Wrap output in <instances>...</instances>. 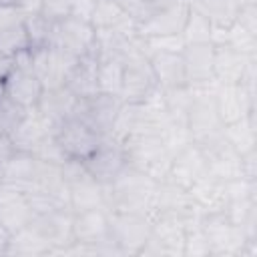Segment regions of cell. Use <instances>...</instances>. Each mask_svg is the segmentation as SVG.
I'll use <instances>...</instances> for the list:
<instances>
[{"label":"cell","mask_w":257,"mask_h":257,"mask_svg":"<svg viewBox=\"0 0 257 257\" xmlns=\"http://www.w3.org/2000/svg\"><path fill=\"white\" fill-rule=\"evenodd\" d=\"M185 225L173 217H155L151 221V233L139 255L151 257H183Z\"/></svg>","instance_id":"8"},{"label":"cell","mask_w":257,"mask_h":257,"mask_svg":"<svg viewBox=\"0 0 257 257\" xmlns=\"http://www.w3.org/2000/svg\"><path fill=\"white\" fill-rule=\"evenodd\" d=\"M181 56L185 64L187 84L213 78V44H187Z\"/></svg>","instance_id":"26"},{"label":"cell","mask_w":257,"mask_h":257,"mask_svg":"<svg viewBox=\"0 0 257 257\" xmlns=\"http://www.w3.org/2000/svg\"><path fill=\"white\" fill-rule=\"evenodd\" d=\"M40 161L28 151H12L0 163V179L2 185L14 193H28L38 179Z\"/></svg>","instance_id":"11"},{"label":"cell","mask_w":257,"mask_h":257,"mask_svg":"<svg viewBox=\"0 0 257 257\" xmlns=\"http://www.w3.org/2000/svg\"><path fill=\"white\" fill-rule=\"evenodd\" d=\"M18 2L20 0H0V6H16L18 8Z\"/></svg>","instance_id":"45"},{"label":"cell","mask_w":257,"mask_h":257,"mask_svg":"<svg viewBox=\"0 0 257 257\" xmlns=\"http://www.w3.org/2000/svg\"><path fill=\"white\" fill-rule=\"evenodd\" d=\"M151 233V221L143 215L110 211V241L120 255H139Z\"/></svg>","instance_id":"7"},{"label":"cell","mask_w":257,"mask_h":257,"mask_svg":"<svg viewBox=\"0 0 257 257\" xmlns=\"http://www.w3.org/2000/svg\"><path fill=\"white\" fill-rule=\"evenodd\" d=\"M223 139L239 153L247 155L251 151H257V120L255 112L233 120L229 124H223Z\"/></svg>","instance_id":"27"},{"label":"cell","mask_w":257,"mask_h":257,"mask_svg":"<svg viewBox=\"0 0 257 257\" xmlns=\"http://www.w3.org/2000/svg\"><path fill=\"white\" fill-rule=\"evenodd\" d=\"M122 10L141 26L153 12L155 8L161 4V2H155V0H118Z\"/></svg>","instance_id":"38"},{"label":"cell","mask_w":257,"mask_h":257,"mask_svg":"<svg viewBox=\"0 0 257 257\" xmlns=\"http://www.w3.org/2000/svg\"><path fill=\"white\" fill-rule=\"evenodd\" d=\"M70 0H40V14H44L48 20H60L68 16Z\"/></svg>","instance_id":"39"},{"label":"cell","mask_w":257,"mask_h":257,"mask_svg":"<svg viewBox=\"0 0 257 257\" xmlns=\"http://www.w3.org/2000/svg\"><path fill=\"white\" fill-rule=\"evenodd\" d=\"M157 185H159L157 181H153L145 173L126 165L108 185H104L106 187V209L143 215L151 221Z\"/></svg>","instance_id":"1"},{"label":"cell","mask_w":257,"mask_h":257,"mask_svg":"<svg viewBox=\"0 0 257 257\" xmlns=\"http://www.w3.org/2000/svg\"><path fill=\"white\" fill-rule=\"evenodd\" d=\"M12 151H14V147H12L10 139H8V135H0V163H2Z\"/></svg>","instance_id":"42"},{"label":"cell","mask_w":257,"mask_h":257,"mask_svg":"<svg viewBox=\"0 0 257 257\" xmlns=\"http://www.w3.org/2000/svg\"><path fill=\"white\" fill-rule=\"evenodd\" d=\"M54 137L62 147V151L68 155V159H78V161L90 157L102 141V137L96 131H92L88 124H84L74 116L62 120L56 126Z\"/></svg>","instance_id":"10"},{"label":"cell","mask_w":257,"mask_h":257,"mask_svg":"<svg viewBox=\"0 0 257 257\" xmlns=\"http://www.w3.org/2000/svg\"><path fill=\"white\" fill-rule=\"evenodd\" d=\"M98 56V92L118 96L122 82V60L118 56Z\"/></svg>","instance_id":"30"},{"label":"cell","mask_w":257,"mask_h":257,"mask_svg":"<svg viewBox=\"0 0 257 257\" xmlns=\"http://www.w3.org/2000/svg\"><path fill=\"white\" fill-rule=\"evenodd\" d=\"M126 165L145 173L153 181H167L173 157L167 153L157 135H133L122 143Z\"/></svg>","instance_id":"2"},{"label":"cell","mask_w":257,"mask_h":257,"mask_svg":"<svg viewBox=\"0 0 257 257\" xmlns=\"http://www.w3.org/2000/svg\"><path fill=\"white\" fill-rule=\"evenodd\" d=\"M48 46L62 48L74 56H86L96 52V30L88 20L64 16L52 22Z\"/></svg>","instance_id":"5"},{"label":"cell","mask_w":257,"mask_h":257,"mask_svg":"<svg viewBox=\"0 0 257 257\" xmlns=\"http://www.w3.org/2000/svg\"><path fill=\"white\" fill-rule=\"evenodd\" d=\"M157 137H159V141L163 143V147L167 149V153L171 157H175L177 153H181L183 149H187L189 145H193V135L189 131L187 116L185 118H171L161 128V133Z\"/></svg>","instance_id":"29"},{"label":"cell","mask_w":257,"mask_h":257,"mask_svg":"<svg viewBox=\"0 0 257 257\" xmlns=\"http://www.w3.org/2000/svg\"><path fill=\"white\" fill-rule=\"evenodd\" d=\"M6 98V78L0 76V102Z\"/></svg>","instance_id":"44"},{"label":"cell","mask_w":257,"mask_h":257,"mask_svg":"<svg viewBox=\"0 0 257 257\" xmlns=\"http://www.w3.org/2000/svg\"><path fill=\"white\" fill-rule=\"evenodd\" d=\"M207 173V157L205 151L199 145H189L187 149H183L181 153H177L171 161V169L167 175V181L189 189L199 177H203Z\"/></svg>","instance_id":"19"},{"label":"cell","mask_w":257,"mask_h":257,"mask_svg":"<svg viewBox=\"0 0 257 257\" xmlns=\"http://www.w3.org/2000/svg\"><path fill=\"white\" fill-rule=\"evenodd\" d=\"M239 6H251V4H257V0H237Z\"/></svg>","instance_id":"46"},{"label":"cell","mask_w":257,"mask_h":257,"mask_svg":"<svg viewBox=\"0 0 257 257\" xmlns=\"http://www.w3.org/2000/svg\"><path fill=\"white\" fill-rule=\"evenodd\" d=\"M183 257H211V245L205 235L203 223H197L185 229Z\"/></svg>","instance_id":"35"},{"label":"cell","mask_w":257,"mask_h":257,"mask_svg":"<svg viewBox=\"0 0 257 257\" xmlns=\"http://www.w3.org/2000/svg\"><path fill=\"white\" fill-rule=\"evenodd\" d=\"M42 84L30 68L14 66L6 76V98L20 108H34L42 96Z\"/></svg>","instance_id":"21"},{"label":"cell","mask_w":257,"mask_h":257,"mask_svg":"<svg viewBox=\"0 0 257 257\" xmlns=\"http://www.w3.org/2000/svg\"><path fill=\"white\" fill-rule=\"evenodd\" d=\"M131 16L122 10L120 2L116 0H96L92 16H90V24L98 30V28H116L122 22H126Z\"/></svg>","instance_id":"31"},{"label":"cell","mask_w":257,"mask_h":257,"mask_svg":"<svg viewBox=\"0 0 257 257\" xmlns=\"http://www.w3.org/2000/svg\"><path fill=\"white\" fill-rule=\"evenodd\" d=\"M12 68H14V56H8L6 52L0 50V76L6 78Z\"/></svg>","instance_id":"41"},{"label":"cell","mask_w":257,"mask_h":257,"mask_svg":"<svg viewBox=\"0 0 257 257\" xmlns=\"http://www.w3.org/2000/svg\"><path fill=\"white\" fill-rule=\"evenodd\" d=\"M78 58L80 56H74L62 48L48 46V44L30 48V66L44 90L64 86Z\"/></svg>","instance_id":"4"},{"label":"cell","mask_w":257,"mask_h":257,"mask_svg":"<svg viewBox=\"0 0 257 257\" xmlns=\"http://www.w3.org/2000/svg\"><path fill=\"white\" fill-rule=\"evenodd\" d=\"M22 24H24L26 34L30 38V48L48 44L50 30H52V20H48L40 12H30V14H22Z\"/></svg>","instance_id":"33"},{"label":"cell","mask_w":257,"mask_h":257,"mask_svg":"<svg viewBox=\"0 0 257 257\" xmlns=\"http://www.w3.org/2000/svg\"><path fill=\"white\" fill-rule=\"evenodd\" d=\"M94 4H96V0H70L68 16H74V18H80V20H88L90 22Z\"/></svg>","instance_id":"40"},{"label":"cell","mask_w":257,"mask_h":257,"mask_svg":"<svg viewBox=\"0 0 257 257\" xmlns=\"http://www.w3.org/2000/svg\"><path fill=\"white\" fill-rule=\"evenodd\" d=\"M191 6L199 10L203 16H207L211 24L221 26L233 24L241 8L237 0H191Z\"/></svg>","instance_id":"28"},{"label":"cell","mask_w":257,"mask_h":257,"mask_svg":"<svg viewBox=\"0 0 257 257\" xmlns=\"http://www.w3.org/2000/svg\"><path fill=\"white\" fill-rule=\"evenodd\" d=\"M8 237H10V235L0 227V255L6 253V241H8Z\"/></svg>","instance_id":"43"},{"label":"cell","mask_w":257,"mask_h":257,"mask_svg":"<svg viewBox=\"0 0 257 257\" xmlns=\"http://www.w3.org/2000/svg\"><path fill=\"white\" fill-rule=\"evenodd\" d=\"M155 80L163 88L183 86L187 84L185 64L181 52H149L147 54Z\"/></svg>","instance_id":"23"},{"label":"cell","mask_w":257,"mask_h":257,"mask_svg":"<svg viewBox=\"0 0 257 257\" xmlns=\"http://www.w3.org/2000/svg\"><path fill=\"white\" fill-rule=\"evenodd\" d=\"M82 163H84L86 171L102 185H108L126 167L122 145H118L116 141H112L108 137H104L100 141V145L96 147V151L90 157H86Z\"/></svg>","instance_id":"17"},{"label":"cell","mask_w":257,"mask_h":257,"mask_svg":"<svg viewBox=\"0 0 257 257\" xmlns=\"http://www.w3.org/2000/svg\"><path fill=\"white\" fill-rule=\"evenodd\" d=\"M76 102H78V98L66 86H60V88L42 90V96H40L36 108L58 126L62 120H66L74 114Z\"/></svg>","instance_id":"24"},{"label":"cell","mask_w":257,"mask_h":257,"mask_svg":"<svg viewBox=\"0 0 257 257\" xmlns=\"http://www.w3.org/2000/svg\"><path fill=\"white\" fill-rule=\"evenodd\" d=\"M64 86L76 98H90L98 94V56L96 52L80 56L70 70Z\"/></svg>","instance_id":"22"},{"label":"cell","mask_w":257,"mask_h":257,"mask_svg":"<svg viewBox=\"0 0 257 257\" xmlns=\"http://www.w3.org/2000/svg\"><path fill=\"white\" fill-rule=\"evenodd\" d=\"M116 2H118V0H116Z\"/></svg>","instance_id":"48"},{"label":"cell","mask_w":257,"mask_h":257,"mask_svg":"<svg viewBox=\"0 0 257 257\" xmlns=\"http://www.w3.org/2000/svg\"><path fill=\"white\" fill-rule=\"evenodd\" d=\"M205 235L211 245L213 257H249L257 255V239H249L247 233L231 223L223 213L207 215L203 221Z\"/></svg>","instance_id":"3"},{"label":"cell","mask_w":257,"mask_h":257,"mask_svg":"<svg viewBox=\"0 0 257 257\" xmlns=\"http://www.w3.org/2000/svg\"><path fill=\"white\" fill-rule=\"evenodd\" d=\"M255 94L257 90L243 82H221L213 98L221 122L229 124L255 112Z\"/></svg>","instance_id":"9"},{"label":"cell","mask_w":257,"mask_h":257,"mask_svg":"<svg viewBox=\"0 0 257 257\" xmlns=\"http://www.w3.org/2000/svg\"><path fill=\"white\" fill-rule=\"evenodd\" d=\"M30 48V38L26 34V28L22 24V20L14 22L12 26H8L2 34H0V50L6 52L8 56H14L22 50Z\"/></svg>","instance_id":"36"},{"label":"cell","mask_w":257,"mask_h":257,"mask_svg":"<svg viewBox=\"0 0 257 257\" xmlns=\"http://www.w3.org/2000/svg\"><path fill=\"white\" fill-rule=\"evenodd\" d=\"M227 44L243 54L249 56H257V32L249 30L247 26H243L237 18L233 24H229V38Z\"/></svg>","instance_id":"34"},{"label":"cell","mask_w":257,"mask_h":257,"mask_svg":"<svg viewBox=\"0 0 257 257\" xmlns=\"http://www.w3.org/2000/svg\"><path fill=\"white\" fill-rule=\"evenodd\" d=\"M185 44H211V20L191 6L187 22L181 30Z\"/></svg>","instance_id":"32"},{"label":"cell","mask_w":257,"mask_h":257,"mask_svg":"<svg viewBox=\"0 0 257 257\" xmlns=\"http://www.w3.org/2000/svg\"><path fill=\"white\" fill-rule=\"evenodd\" d=\"M38 161L42 163H50V165H64L68 161V155L62 151V147L58 145L54 135H48L46 139H42L32 151H30Z\"/></svg>","instance_id":"37"},{"label":"cell","mask_w":257,"mask_h":257,"mask_svg":"<svg viewBox=\"0 0 257 257\" xmlns=\"http://www.w3.org/2000/svg\"><path fill=\"white\" fill-rule=\"evenodd\" d=\"M155 2H163V0H155Z\"/></svg>","instance_id":"47"},{"label":"cell","mask_w":257,"mask_h":257,"mask_svg":"<svg viewBox=\"0 0 257 257\" xmlns=\"http://www.w3.org/2000/svg\"><path fill=\"white\" fill-rule=\"evenodd\" d=\"M187 191H189V197H191L195 209L205 217L223 213V209L227 207V201H229L225 181H221L209 173L199 177Z\"/></svg>","instance_id":"18"},{"label":"cell","mask_w":257,"mask_h":257,"mask_svg":"<svg viewBox=\"0 0 257 257\" xmlns=\"http://www.w3.org/2000/svg\"><path fill=\"white\" fill-rule=\"evenodd\" d=\"M187 124L193 135V143L207 147L223 137V122L217 114L213 98H197L187 110Z\"/></svg>","instance_id":"14"},{"label":"cell","mask_w":257,"mask_h":257,"mask_svg":"<svg viewBox=\"0 0 257 257\" xmlns=\"http://www.w3.org/2000/svg\"><path fill=\"white\" fill-rule=\"evenodd\" d=\"M54 131H56V124L34 106V108H26L20 114L16 124L8 131V139L16 151L30 153L42 139H46L48 135H54Z\"/></svg>","instance_id":"15"},{"label":"cell","mask_w":257,"mask_h":257,"mask_svg":"<svg viewBox=\"0 0 257 257\" xmlns=\"http://www.w3.org/2000/svg\"><path fill=\"white\" fill-rule=\"evenodd\" d=\"M50 253H52V245L42 237V233L30 221L26 227L10 233L4 255H50Z\"/></svg>","instance_id":"25"},{"label":"cell","mask_w":257,"mask_h":257,"mask_svg":"<svg viewBox=\"0 0 257 257\" xmlns=\"http://www.w3.org/2000/svg\"><path fill=\"white\" fill-rule=\"evenodd\" d=\"M34 227L42 233V237L52 245L50 255H62V251L74 241L72 239V211L62 209L48 215H38L32 219Z\"/></svg>","instance_id":"20"},{"label":"cell","mask_w":257,"mask_h":257,"mask_svg":"<svg viewBox=\"0 0 257 257\" xmlns=\"http://www.w3.org/2000/svg\"><path fill=\"white\" fill-rule=\"evenodd\" d=\"M72 239L98 249L110 241V211L106 207L72 213Z\"/></svg>","instance_id":"16"},{"label":"cell","mask_w":257,"mask_h":257,"mask_svg":"<svg viewBox=\"0 0 257 257\" xmlns=\"http://www.w3.org/2000/svg\"><path fill=\"white\" fill-rule=\"evenodd\" d=\"M118 106H120L118 96L98 92L96 96H90V98H78L72 116L82 120L84 124H88L92 131H96L104 139L114 122Z\"/></svg>","instance_id":"13"},{"label":"cell","mask_w":257,"mask_h":257,"mask_svg":"<svg viewBox=\"0 0 257 257\" xmlns=\"http://www.w3.org/2000/svg\"><path fill=\"white\" fill-rule=\"evenodd\" d=\"M213 76L219 82H243L255 88L257 56L243 54L229 44L213 46Z\"/></svg>","instance_id":"6"},{"label":"cell","mask_w":257,"mask_h":257,"mask_svg":"<svg viewBox=\"0 0 257 257\" xmlns=\"http://www.w3.org/2000/svg\"><path fill=\"white\" fill-rule=\"evenodd\" d=\"M191 12V0H163L155 12L139 26L141 36L181 34L187 16Z\"/></svg>","instance_id":"12"}]
</instances>
